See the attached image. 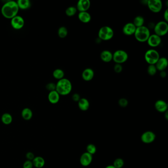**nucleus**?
Returning <instances> with one entry per match:
<instances>
[{"label":"nucleus","mask_w":168,"mask_h":168,"mask_svg":"<svg viewBox=\"0 0 168 168\" xmlns=\"http://www.w3.org/2000/svg\"><path fill=\"white\" fill-rule=\"evenodd\" d=\"M19 9L17 2L14 1H9L2 7L1 13L4 18L11 19L18 15Z\"/></svg>","instance_id":"obj_1"},{"label":"nucleus","mask_w":168,"mask_h":168,"mask_svg":"<svg viewBox=\"0 0 168 168\" xmlns=\"http://www.w3.org/2000/svg\"><path fill=\"white\" fill-rule=\"evenodd\" d=\"M72 90V83L67 78H63L58 80L56 84V91L60 95H68L71 92Z\"/></svg>","instance_id":"obj_2"},{"label":"nucleus","mask_w":168,"mask_h":168,"mask_svg":"<svg viewBox=\"0 0 168 168\" xmlns=\"http://www.w3.org/2000/svg\"><path fill=\"white\" fill-rule=\"evenodd\" d=\"M150 35V29L147 27L145 26L137 28L134 33L135 38L137 41L141 42H147Z\"/></svg>","instance_id":"obj_3"},{"label":"nucleus","mask_w":168,"mask_h":168,"mask_svg":"<svg viewBox=\"0 0 168 168\" xmlns=\"http://www.w3.org/2000/svg\"><path fill=\"white\" fill-rule=\"evenodd\" d=\"M114 36L113 29L108 26L102 27L98 32V37L100 40L108 41L111 40Z\"/></svg>","instance_id":"obj_4"},{"label":"nucleus","mask_w":168,"mask_h":168,"mask_svg":"<svg viewBox=\"0 0 168 168\" xmlns=\"http://www.w3.org/2000/svg\"><path fill=\"white\" fill-rule=\"evenodd\" d=\"M159 58V54L154 49L148 50L145 53V60L149 65H155Z\"/></svg>","instance_id":"obj_5"},{"label":"nucleus","mask_w":168,"mask_h":168,"mask_svg":"<svg viewBox=\"0 0 168 168\" xmlns=\"http://www.w3.org/2000/svg\"><path fill=\"white\" fill-rule=\"evenodd\" d=\"M128 59V55L125 51L118 50L113 54V60L116 64H121L125 63Z\"/></svg>","instance_id":"obj_6"},{"label":"nucleus","mask_w":168,"mask_h":168,"mask_svg":"<svg viewBox=\"0 0 168 168\" xmlns=\"http://www.w3.org/2000/svg\"><path fill=\"white\" fill-rule=\"evenodd\" d=\"M155 34L160 37L167 34L168 32V23L165 21H160L154 27Z\"/></svg>","instance_id":"obj_7"},{"label":"nucleus","mask_w":168,"mask_h":168,"mask_svg":"<svg viewBox=\"0 0 168 168\" xmlns=\"http://www.w3.org/2000/svg\"><path fill=\"white\" fill-rule=\"evenodd\" d=\"M146 5L150 10L154 13H159L162 10L163 6V4L161 0H148Z\"/></svg>","instance_id":"obj_8"},{"label":"nucleus","mask_w":168,"mask_h":168,"mask_svg":"<svg viewBox=\"0 0 168 168\" xmlns=\"http://www.w3.org/2000/svg\"><path fill=\"white\" fill-rule=\"evenodd\" d=\"M12 27L15 30H20L24 26L25 21L22 17L19 15H16L11 19L10 21Z\"/></svg>","instance_id":"obj_9"},{"label":"nucleus","mask_w":168,"mask_h":168,"mask_svg":"<svg viewBox=\"0 0 168 168\" xmlns=\"http://www.w3.org/2000/svg\"><path fill=\"white\" fill-rule=\"evenodd\" d=\"M156 135L152 131H146L142 134L141 137V141L146 144L152 143L155 141Z\"/></svg>","instance_id":"obj_10"},{"label":"nucleus","mask_w":168,"mask_h":168,"mask_svg":"<svg viewBox=\"0 0 168 168\" xmlns=\"http://www.w3.org/2000/svg\"><path fill=\"white\" fill-rule=\"evenodd\" d=\"M93 160V156L87 152H84L80 157V164L83 167H87L91 164Z\"/></svg>","instance_id":"obj_11"},{"label":"nucleus","mask_w":168,"mask_h":168,"mask_svg":"<svg viewBox=\"0 0 168 168\" xmlns=\"http://www.w3.org/2000/svg\"><path fill=\"white\" fill-rule=\"evenodd\" d=\"M161 42V38L155 34L150 35V37L148 38L147 41V44L152 47H157L159 46Z\"/></svg>","instance_id":"obj_12"},{"label":"nucleus","mask_w":168,"mask_h":168,"mask_svg":"<svg viewBox=\"0 0 168 168\" xmlns=\"http://www.w3.org/2000/svg\"><path fill=\"white\" fill-rule=\"evenodd\" d=\"M91 2L89 0H79L77 3V9L79 12H86L90 7Z\"/></svg>","instance_id":"obj_13"},{"label":"nucleus","mask_w":168,"mask_h":168,"mask_svg":"<svg viewBox=\"0 0 168 168\" xmlns=\"http://www.w3.org/2000/svg\"><path fill=\"white\" fill-rule=\"evenodd\" d=\"M137 28L132 22H129L126 23L123 26L122 29V32L124 35L126 36H131L134 35Z\"/></svg>","instance_id":"obj_14"},{"label":"nucleus","mask_w":168,"mask_h":168,"mask_svg":"<svg viewBox=\"0 0 168 168\" xmlns=\"http://www.w3.org/2000/svg\"><path fill=\"white\" fill-rule=\"evenodd\" d=\"M155 66L157 70H159L160 72L165 70L168 67V60L165 57H160Z\"/></svg>","instance_id":"obj_15"},{"label":"nucleus","mask_w":168,"mask_h":168,"mask_svg":"<svg viewBox=\"0 0 168 168\" xmlns=\"http://www.w3.org/2000/svg\"><path fill=\"white\" fill-rule=\"evenodd\" d=\"M154 106L156 110L159 113H165L168 110V104L165 101L162 100H159L156 102Z\"/></svg>","instance_id":"obj_16"},{"label":"nucleus","mask_w":168,"mask_h":168,"mask_svg":"<svg viewBox=\"0 0 168 168\" xmlns=\"http://www.w3.org/2000/svg\"><path fill=\"white\" fill-rule=\"evenodd\" d=\"M82 75L83 80L86 82H89L94 78V70L91 68H86L83 71Z\"/></svg>","instance_id":"obj_17"},{"label":"nucleus","mask_w":168,"mask_h":168,"mask_svg":"<svg viewBox=\"0 0 168 168\" xmlns=\"http://www.w3.org/2000/svg\"><path fill=\"white\" fill-rule=\"evenodd\" d=\"M48 100L51 104H57L59 101L60 95L56 90L50 92L48 95Z\"/></svg>","instance_id":"obj_18"},{"label":"nucleus","mask_w":168,"mask_h":168,"mask_svg":"<svg viewBox=\"0 0 168 168\" xmlns=\"http://www.w3.org/2000/svg\"><path fill=\"white\" fill-rule=\"evenodd\" d=\"M113 54L110 52V51L103 50L101 53L100 58L103 62L106 63H109L111 61L113 60Z\"/></svg>","instance_id":"obj_19"},{"label":"nucleus","mask_w":168,"mask_h":168,"mask_svg":"<svg viewBox=\"0 0 168 168\" xmlns=\"http://www.w3.org/2000/svg\"><path fill=\"white\" fill-rule=\"evenodd\" d=\"M78 106L82 111H86L90 107V103L89 101L86 98H81L78 102Z\"/></svg>","instance_id":"obj_20"},{"label":"nucleus","mask_w":168,"mask_h":168,"mask_svg":"<svg viewBox=\"0 0 168 168\" xmlns=\"http://www.w3.org/2000/svg\"><path fill=\"white\" fill-rule=\"evenodd\" d=\"M78 18L82 22L87 23L91 21V16L90 14L87 11L86 12H79L78 14Z\"/></svg>","instance_id":"obj_21"},{"label":"nucleus","mask_w":168,"mask_h":168,"mask_svg":"<svg viewBox=\"0 0 168 168\" xmlns=\"http://www.w3.org/2000/svg\"><path fill=\"white\" fill-rule=\"evenodd\" d=\"M33 166L37 168H42L45 164V159L42 157L37 156L35 157L32 161Z\"/></svg>","instance_id":"obj_22"},{"label":"nucleus","mask_w":168,"mask_h":168,"mask_svg":"<svg viewBox=\"0 0 168 168\" xmlns=\"http://www.w3.org/2000/svg\"><path fill=\"white\" fill-rule=\"evenodd\" d=\"M19 9L26 10L29 9L31 6V2L29 0H18L16 2Z\"/></svg>","instance_id":"obj_23"},{"label":"nucleus","mask_w":168,"mask_h":168,"mask_svg":"<svg viewBox=\"0 0 168 168\" xmlns=\"http://www.w3.org/2000/svg\"><path fill=\"white\" fill-rule=\"evenodd\" d=\"M21 115L23 118L25 120H29L32 118L33 112L29 108H25L23 110L21 113Z\"/></svg>","instance_id":"obj_24"},{"label":"nucleus","mask_w":168,"mask_h":168,"mask_svg":"<svg viewBox=\"0 0 168 168\" xmlns=\"http://www.w3.org/2000/svg\"><path fill=\"white\" fill-rule=\"evenodd\" d=\"M1 120L4 124L9 125L13 121V117L11 114L9 113H5L3 114V115L2 116Z\"/></svg>","instance_id":"obj_25"},{"label":"nucleus","mask_w":168,"mask_h":168,"mask_svg":"<svg viewBox=\"0 0 168 168\" xmlns=\"http://www.w3.org/2000/svg\"><path fill=\"white\" fill-rule=\"evenodd\" d=\"M144 23H145L144 18L142 16H137L134 19L133 23L136 28H138L143 26Z\"/></svg>","instance_id":"obj_26"},{"label":"nucleus","mask_w":168,"mask_h":168,"mask_svg":"<svg viewBox=\"0 0 168 168\" xmlns=\"http://www.w3.org/2000/svg\"><path fill=\"white\" fill-rule=\"evenodd\" d=\"M64 72L60 69H57L55 70L53 72V76L55 79L60 80L64 77Z\"/></svg>","instance_id":"obj_27"},{"label":"nucleus","mask_w":168,"mask_h":168,"mask_svg":"<svg viewBox=\"0 0 168 168\" xmlns=\"http://www.w3.org/2000/svg\"><path fill=\"white\" fill-rule=\"evenodd\" d=\"M68 32L67 28L64 26H61L58 30V35L60 38H64L67 37Z\"/></svg>","instance_id":"obj_28"},{"label":"nucleus","mask_w":168,"mask_h":168,"mask_svg":"<svg viewBox=\"0 0 168 168\" xmlns=\"http://www.w3.org/2000/svg\"><path fill=\"white\" fill-rule=\"evenodd\" d=\"M77 8L74 6H69L66 10V14L69 17L74 16L77 13Z\"/></svg>","instance_id":"obj_29"},{"label":"nucleus","mask_w":168,"mask_h":168,"mask_svg":"<svg viewBox=\"0 0 168 168\" xmlns=\"http://www.w3.org/2000/svg\"><path fill=\"white\" fill-rule=\"evenodd\" d=\"M113 165L115 168H122L124 165V161L122 158H117L114 161Z\"/></svg>","instance_id":"obj_30"},{"label":"nucleus","mask_w":168,"mask_h":168,"mask_svg":"<svg viewBox=\"0 0 168 168\" xmlns=\"http://www.w3.org/2000/svg\"><path fill=\"white\" fill-rule=\"evenodd\" d=\"M157 69L155 65H149L147 68V72L148 74L150 76H154L157 73Z\"/></svg>","instance_id":"obj_31"},{"label":"nucleus","mask_w":168,"mask_h":168,"mask_svg":"<svg viewBox=\"0 0 168 168\" xmlns=\"http://www.w3.org/2000/svg\"><path fill=\"white\" fill-rule=\"evenodd\" d=\"M97 151V148L96 146L93 144H89L87 145L86 147V152L93 155L95 154Z\"/></svg>","instance_id":"obj_32"},{"label":"nucleus","mask_w":168,"mask_h":168,"mask_svg":"<svg viewBox=\"0 0 168 168\" xmlns=\"http://www.w3.org/2000/svg\"><path fill=\"white\" fill-rule=\"evenodd\" d=\"M118 104L119 106L122 108H125L128 105V101L125 98H121L119 100Z\"/></svg>","instance_id":"obj_33"},{"label":"nucleus","mask_w":168,"mask_h":168,"mask_svg":"<svg viewBox=\"0 0 168 168\" xmlns=\"http://www.w3.org/2000/svg\"><path fill=\"white\" fill-rule=\"evenodd\" d=\"M46 88L50 92L56 90V84L53 82H50L46 86Z\"/></svg>","instance_id":"obj_34"},{"label":"nucleus","mask_w":168,"mask_h":168,"mask_svg":"<svg viewBox=\"0 0 168 168\" xmlns=\"http://www.w3.org/2000/svg\"><path fill=\"white\" fill-rule=\"evenodd\" d=\"M123 70L122 66L121 64H116L114 66V70L116 73H120Z\"/></svg>","instance_id":"obj_35"},{"label":"nucleus","mask_w":168,"mask_h":168,"mask_svg":"<svg viewBox=\"0 0 168 168\" xmlns=\"http://www.w3.org/2000/svg\"><path fill=\"white\" fill-rule=\"evenodd\" d=\"M33 164L32 161L30 160H27L24 163L23 165V168H33Z\"/></svg>","instance_id":"obj_36"},{"label":"nucleus","mask_w":168,"mask_h":168,"mask_svg":"<svg viewBox=\"0 0 168 168\" xmlns=\"http://www.w3.org/2000/svg\"><path fill=\"white\" fill-rule=\"evenodd\" d=\"M80 99H81V98H80V95H79V94H78V93H74V94L72 96V99H73V100L74 101L78 102L79 101V100H80Z\"/></svg>","instance_id":"obj_37"},{"label":"nucleus","mask_w":168,"mask_h":168,"mask_svg":"<svg viewBox=\"0 0 168 168\" xmlns=\"http://www.w3.org/2000/svg\"><path fill=\"white\" fill-rule=\"evenodd\" d=\"M26 158L28 160L33 161L35 157H34V155L32 152H29L26 154Z\"/></svg>","instance_id":"obj_38"},{"label":"nucleus","mask_w":168,"mask_h":168,"mask_svg":"<svg viewBox=\"0 0 168 168\" xmlns=\"http://www.w3.org/2000/svg\"><path fill=\"white\" fill-rule=\"evenodd\" d=\"M164 18L165 21L166 22H168V9L166 10L164 14Z\"/></svg>","instance_id":"obj_39"},{"label":"nucleus","mask_w":168,"mask_h":168,"mask_svg":"<svg viewBox=\"0 0 168 168\" xmlns=\"http://www.w3.org/2000/svg\"><path fill=\"white\" fill-rule=\"evenodd\" d=\"M166 75H167V73L165 70L161 71L160 73V76L162 78H166Z\"/></svg>","instance_id":"obj_40"},{"label":"nucleus","mask_w":168,"mask_h":168,"mask_svg":"<svg viewBox=\"0 0 168 168\" xmlns=\"http://www.w3.org/2000/svg\"><path fill=\"white\" fill-rule=\"evenodd\" d=\"M168 111H166L165 114V118L166 119V120H168Z\"/></svg>","instance_id":"obj_41"},{"label":"nucleus","mask_w":168,"mask_h":168,"mask_svg":"<svg viewBox=\"0 0 168 168\" xmlns=\"http://www.w3.org/2000/svg\"><path fill=\"white\" fill-rule=\"evenodd\" d=\"M105 168H115L113 165H109L106 166Z\"/></svg>","instance_id":"obj_42"}]
</instances>
